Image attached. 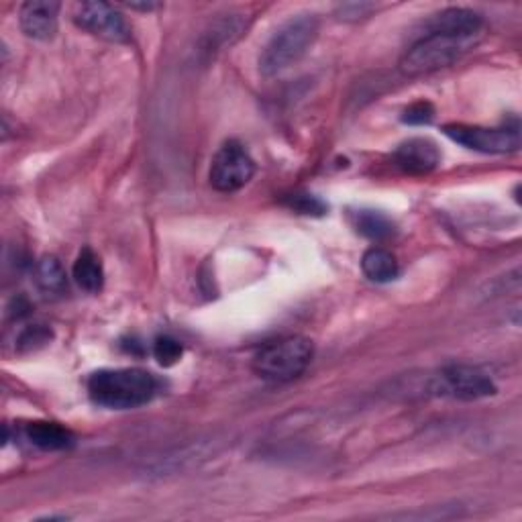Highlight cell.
<instances>
[{
  "instance_id": "6da1fadb",
  "label": "cell",
  "mask_w": 522,
  "mask_h": 522,
  "mask_svg": "<svg viewBox=\"0 0 522 522\" xmlns=\"http://www.w3.org/2000/svg\"><path fill=\"white\" fill-rule=\"evenodd\" d=\"M484 37V19L469 9H447L439 13L427 33L414 41L400 60V72L416 78L449 68L469 54Z\"/></svg>"
},
{
  "instance_id": "4fadbf2b",
  "label": "cell",
  "mask_w": 522,
  "mask_h": 522,
  "mask_svg": "<svg viewBox=\"0 0 522 522\" xmlns=\"http://www.w3.org/2000/svg\"><path fill=\"white\" fill-rule=\"evenodd\" d=\"M72 274H74L76 284H78L82 290L90 292V294L100 292L102 286H104V268H102V261H100V257H98L90 247H86V249L80 251Z\"/></svg>"
},
{
  "instance_id": "2e32d148",
  "label": "cell",
  "mask_w": 522,
  "mask_h": 522,
  "mask_svg": "<svg viewBox=\"0 0 522 522\" xmlns=\"http://www.w3.org/2000/svg\"><path fill=\"white\" fill-rule=\"evenodd\" d=\"M284 204L288 208H292L294 213L298 215H312V217H321L327 213V206L321 198L312 196V194H302V192H296V194H290L284 198Z\"/></svg>"
},
{
  "instance_id": "5b68a950",
  "label": "cell",
  "mask_w": 522,
  "mask_h": 522,
  "mask_svg": "<svg viewBox=\"0 0 522 522\" xmlns=\"http://www.w3.org/2000/svg\"><path fill=\"white\" fill-rule=\"evenodd\" d=\"M431 390L455 400H482L496 394V384L474 365H447L433 378Z\"/></svg>"
},
{
  "instance_id": "ffe728a7",
  "label": "cell",
  "mask_w": 522,
  "mask_h": 522,
  "mask_svg": "<svg viewBox=\"0 0 522 522\" xmlns=\"http://www.w3.org/2000/svg\"><path fill=\"white\" fill-rule=\"evenodd\" d=\"M374 9H376L374 5H345V7L339 9V15L345 21H357V19H363L365 15H368Z\"/></svg>"
},
{
  "instance_id": "3957f363",
  "label": "cell",
  "mask_w": 522,
  "mask_h": 522,
  "mask_svg": "<svg viewBox=\"0 0 522 522\" xmlns=\"http://www.w3.org/2000/svg\"><path fill=\"white\" fill-rule=\"evenodd\" d=\"M315 357V345L300 335L282 337L266 343L253 355V372L268 382L284 384L300 378Z\"/></svg>"
},
{
  "instance_id": "9c48e42d",
  "label": "cell",
  "mask_w": 522,
  "mask_h": 522,
  "mask_svg": "<svg viewBox=\"0 0 522 522\" xmlns=\"http://www.w3.org/2000/svg\"><path fill=\"white\" fill-rule=\"evenodd\" d=\"M394 164L406 174L423 176L441 164V151L431 139L414 137L398 145L394 151Z\"/></svg>"
},
{
  "instance_id": "8fae6325",
  "label": "cell",
  "mask_w": 522,
  "mask_h": 522,
  "mask_svg": "<svg viewBox=\"0 0 522 522\" xmlns=\"http://www.w3.org/2000/svg\"><path fill=\"white\" fill-rule=\"evenodd\" d=\"M25 437L43 451H66L76 443L74 435L58 423H31L25 429Z\"/></svg>"
},
{
  "instance_id": "d6986e66",
  "label": "cell",
  "mask_w": 522,
  "mask_h": 522,
  "mask_svg": "<svg viewBox=\"0 0 522 522\" xmlns=\"http://www.w3.org/2000/svg\"><path fill=\"white\" fill-rule=\"evenodd\" d=\"M49 339H51V331H47L43 325H33L21 333L17 343H19V349H35L39 345L49 343Z\"/></svg>"
},
{
  "instance_id": "ac0fdd59",
  "label": "cell",
  "mask_w": 522,
  "mask_h": 522,
  "mask_svg": "<svg viewBox=\"0 0 522 522\" xmlns=\"http://www.w3.org/2000/svg\"><path fill=\"white\" fill-rule=\"evenodd\" d=\"M433 117H435L433 104L423 100V102H414L412 107H408V109L404 111L402 121H404L406 125H429V123L433 121Z\"/></svg>"
},
{
  "instance_id": "8992f818",
  "label": "cell",
  "mask_w": 522,
  "mask_h": 522,
  "mask_svg": "<svg viewBox=\"0 0 522 522\" xmlns=\"http://www.w3.org/2000/svg\"><path fill=\"white\" fill-rule=\"evenodd\" d=\"M255 174V162L239 141H227L221 145L211 164V186L219 192H237L251 182Z\"/></svg>"
},
{
  "instance_id": "e0dca14e",
  "label": "cell",
  "mask_w": 522,
  "mask_h": 522,
  "mask_svg": "<svg viewBox=\"0 0 522 522\" xmlns=\"http://www.w3.org/2000/svg\"><path fill=\"white\" fill-rule=\"evenodd\" d=\"M182 353H184L182 345L174 337H170V335H162V337L155 339V343H153L155 359H158L162 365H166V368H170V365L178 363Z\"/></svg>"
},
{
  "instance_id": "277c9868",
  "label": "cell",
  "mask_w": 522,
  "mask_h": 522,
  "mask_svg": "<svg viewBox=\"0 0 522 522\" xmlns=\"http://www.w3.org/2000/svg\"><path fill=\"white\" fill-rule=\"evenodd\" d=\"M319 35V19L315 15H298L288 19L268 41L259 56V72L276 76L296 64Z\"/></svg>"
},
{
  "instance_id": "52a82bcc",
  "label": "cell",
  "mask_w": 522,
  "mask_h": 522,
  "mask_svg": "<svg viewBox=\"0 0 522 522\" xmlns=\"http://www.w3.org/2000/svg\"><path fill=\"white\" fill-rule=\"evenodd\" d=\"M443 133L451 141L480 153L502 155V153H514L520 147V133L516 125L496 127V129L472 127V125H447L443 127Z\"/></svg>"
},
{
  "instance_id": "ba28073f",
  "label": "cell",
  "mask_w": 522,
  "mask_h": 522,
  "mask_svg": "<svg viewBox=\"0 0 522 522\" xmlns=\"http://www.w3.org/2000/svg\"><path fill=\"white\" fill-rule=\"evenodd\" d=\"M74 23L104 41L111 43H129L131 41V29L123 15L107 5V3H82L74 11Z\"/></svg>"
},
{
  "instance_id": "30bf717a",
  "label": "cell",
  "mask_w": 522,
  "mask_h": 522,
  "mask_svg": "<svg viewBox=\"0 0 522 522\" xmlns=\"http://www.w3.org/2000/svg\"><path fill=\"white\" fill-rule=\"evenodd\" d=\"M60 3L54 0H29L19 11V23L27 37L35 41H49L58 33Z\"/></svg>"
},
{
  "instance_id": "7a4b0ae2",
  "label": "cell",
  "mask_w": 522,
  "mask_h": 522,
  "mask_svg": "<svg viewBox=\"0 0 522 522\" xmlns=\"http://www.w3.org/2000/svg\"><path fill=\"white\" fill-rule=\"evenodd\" d=\"M158 390L153 374L139 368L100 370L88 378V396L94 404L129 410L147 404Z\"/></svg>"
},
{
  "instance_id": "5bb4252c",
  "label": "cell",
  "mask_w": 522,
  "mask_h": 522,
  "mask_svg": "<svg viewBox=\"0 0 522 522\" xmlns=\"http://www.w3.org/2000/svg\"><path fill=\"white\" fill-rule=\"evenodd\" d=\"M353 227L359 235L372 241H388L396 233V225L378 211H357L353 215Z\"/></svg>"
},
{
  "instance_id": "7c38bea8",
  "label": "cell",
  "mask_w": 522,
  "mask_h": 522,
  "mask_svg": "<svg viewBox=\"0 0 522 522\" xmlns=\"http://www.w3.org/2000/svg\"><path fill=\"white\" fill-rule=\"evenodd\" d=\"M361 270H363L365 278L376 284L392 282L400 274V266H398L394 253H390L388 249H382V247H372L363 253Z\"/></svg>"
},
{
  "instance_id": "9a60e30c",
  "label": "cell",
  "mask_w": 522,
  "mask_h": 522,
  "mask_svg": "<svg viewBox=\"0 0 522 522\" xmlns=\"http://www.w3.org/2000/svg\"><path fill=\"white\" fill-rule=\"evenodd\" d=\"M35 282L45 294H64L68 288L66 272L56 257H43L35 266Z\"/></svg>"
}]
</instances>
